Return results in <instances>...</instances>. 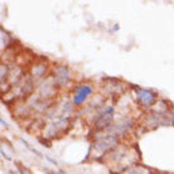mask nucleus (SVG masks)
<instances>
[{
	"instance_id": "f03ea898",
	"label": "nucleus",
	"mask_w": 174,
	"mask_h": 174,
	"mask_svg": "<svg viewBox=\"0 0 174 174\" xmlns=\"http://www.w3.org/2000/svg\"><path fill=\"white\" fill-rule=\"evenodd\" d=\"M116 143H118V140H116V138H115V136H111V135H109V136H105V138H101V139H99V140L96 141V144H95V148H96L97 150L106 152V150L111 149L112 147H115V145H116Z\"/></svg>"
},
{
	"instance_id": "7ed1b4c3",
	"label": "nucleus",
	"mask_w": 174,
	"mask_h": 174,
	"mask_svg": "<svg viewBox=\"0 0 174 174\" xmlns=\"http://www.w3.org/2000/svg\"><path fill=\"white\" fill-rule=\"evenodd\" d=\"M112 116H114V109L112 107H107L96 120V126L97 128H105L111 120H112Z\"/></svg>"
},
{
	"instance_id": "39448f33",
	"label": "nucleus",
	"mask_w": 174,
	"mask_h": 174,
	"mask_svg": "<svg viewBox=\"0 0 174 174\" xmlns=\"http://www.w3.org/2000/svg\"><path fill=\"white\" fill-rule=\"evenodd\" d=\"M54 80H56V82L58 85H61V86H63L67 82V80H68V71H67V68L65 66H58L56 68Z\"/></svg>"
},
{
	"instance_id": "f257e3e1",
	"label": "nucleus",
	"mask_w": 174,
	"mask_h": 174,
	"mask_svg": "<svg viewBox=\"0 0 174 174\" xmlns=\"http://www.w3.org/2000/svg\"><path fill=\"white\" fill-rule=\"evenodd\" d=\"M91 91H92V89H91V86H89V85H81L80 87H77L75 97H73V104L75 105L82 104L87 99V96L91 94Z\"/></svg>"
},
{
	"instance_id": "20e7f679",
	"label": "nucleus",
	"mask_w": 174,
	"mask_h": 174,
	"mask_svg": "<svg viewBox=\"0 0 174 174\" xmlns=\"http://www.w3.org/2000/svg\"><path fill=\"white\" fill-rule=\"evenodd\" d=\"M136 95H138V99L140 100V102L145 106H149L154 102L155 100V95L148 90H138L136 91Z\"/></svg>"
}]
</instances>
